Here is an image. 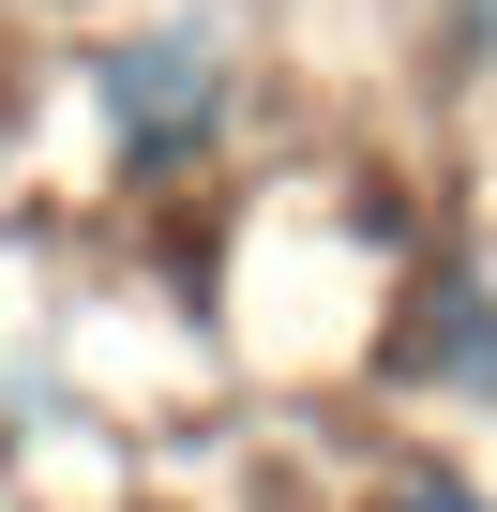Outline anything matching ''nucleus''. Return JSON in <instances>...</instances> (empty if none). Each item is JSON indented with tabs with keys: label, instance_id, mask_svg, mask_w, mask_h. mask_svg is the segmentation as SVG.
Segmentation results:
<instances>
[{
	"label": "nucleus",
	"instance_id": "nucleus-1",
	"mask_svg": "<svg viewBox=\"0 0 497 512\" xmlns=\"http://www.w3.org/2000/svg\"><path fill=\"white\" fill-rule=\"evenodd\" d=\"M91 106H106V151H121L136 181H181V166L226 151V121H241V61H226V31L166 16V31L91 46Z\"/></svg>",
	"mask_w": 497,
	"mask_h": 512
},
{
	"label": "nucleus",
	"instance_id": "nucleus-4",
	"mask_svg": "<svg viewBox=\"0 0 497 512\" xmlns=\"http://www.w3.org/2000/svg\"><path fill=\"white\" fill-rule=\"evenodd\" d=\"M452 61H497V0H452Z\"/></svg>",
	"mask_w": 497,
	"mask_h": 512
},
{
	"label": "nucleus",
	"instance_id": "nucleus-3",
	"mask_svg": "<svg viewBox=\"0 0 497 512\" xmlns=\"http://www.w3.org/2000/svg\"><path fill=\"white\" fill-rule=\"evenodd\" d=\"M377 512H497V497H482L467 467H392V482H377Z\"/></svg>",
	"mask_w": 497,
	"mask_h": 512
},
{
	"label": "nucleus",
	"instance_id": "nucleus-2",
	"mask_svg": "<svg viewBox=\"0 0 497 512\" xmlns=\"http://www.w3.org/2000/svg\"><path fill=\"white\" fill-rule=\"evenodd\" d=\"M377 362H392L407 392L497 407V287H482V272H422V287H407V317L377 332Z\"/></svg>",
	"mask_w": 497,
	"mask_h": 512
}]
</instances>
